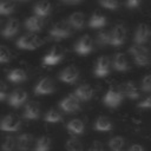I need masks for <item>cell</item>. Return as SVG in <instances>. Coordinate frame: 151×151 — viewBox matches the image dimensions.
Instances as JSON below:
<instances>
[{
    "label": "cell",
    "instance_id": "15",
    "mask_svg": "<svg viewBox=\"0 0 151 151\" xmlns=\"http://www.w3.org/2000/svg\"><path fill=\"white\" fill-rule=\"evenodd\" d=\"M42 27H44V18H41V17H38L34 14L32 17H28L25 20V28L28 32L35 33V32L41 31Z\"/></svg>",
    "mask_w": 151,
    "mask_h": 151
},
{
    "label": "cell",
    "instance_id": "17",
    "mask_svg": "<svg viewBox=\"0 0 151 151\" xmlns=\"http://www.w3.org/2000/svg\"><path fill=\"white\" fill-rule=\"evenodd\" d=\"M94 94V90L91 85L88 84H83L79 85L76 91H74V96L80 100V101H87L90 100Z\"/></svg>",
    "mask_w": 151,
    "mask_h": 151
},
{
    "label": "cell",
    "instance_id": "35",
    "mask_svg": "<svg viewBox=\"0 0 151 151\" xmlns=\"http://www.w3.org/2000/svg\"><path fill=\"white\" fill-rule=\"evenodd\" d=\"M101 7L107 8L110 11H116L119 7V0H98Z\"/></svg>",
    "mask_w": 151,
    "mask_h": 151
},
{
    "label": "cell",
    "instance_id": "9",
    "mask_svg": "<svg viewBox=\"0 0 151 151\" xmlns=\"http://www.w3.org/2000/svg\"><path fill=\"white\" fill-rule=\"evenodd\" d=\"M64 57V52L60 47L53 46L42 58V65L44 66H54L61 61Z\"/></svg>",
    "mask_w": 151,
    "mask_h": 151
},
{
    "label": "cell",
    "instance_id": "41",
    "mask_svg": "<svg viewBox=\"0 0 151 151\" xmlns=\"http://www.w3.org/2000/svg\"><path fill=\"white\" fill-rule=\"evenodd\" d=\"M142 0H125V5L129 8H137L140 5Z\"/></svg>",
    "mask_w": 151,
    "mask_h": 151
},
{
    "label": "cell",
    "instance_id": "16",
    "mask_svg": "<svg viewBox=\"0 0 151 151\" xmlns=\"http://www.w3.org/2000/svg\"><path fill=\"white\" fill-rule=\"evenodd\" d=\"M19 28H20V22H19V20L15 19V18H11V19L6 22V25H5V27H4L2 32H1V35H2L4 38H6V39L13 38V37L19 32Z\"/></svg>",
    "mask_w": 151,
    "mask_h": 151
},
{
    "label": "cell",
    "instance_id": "21",
    "mask_svg": "<svg viewBox=\"0 0 151 151\" xmlns=\"http://www.w3.org/2000/svg\"><path fill=\"white\" fill-rule=\"evenodd\" d=\"M67 22L73 29H81L85 25V15L81 12H74L67 18Z\"/></svg>",
    "mask_w": 151,
    "mask_h": 151
},
{
    "label": "cell",
    "instance_id": "31",
    "mask_svg": "<svg viewBox=\"0 0 151 151\" xmlns=\"http://www.w3.org/2000/svg\"><path fill=\"white\" fill-rule=\"evenodd\" d=\"M14 0H0V15H8L14 12Z\"/></svg>",
    "mask_w": 151,
    "mask_h": 151
},
{
    "label": "cell",
    "instance_id": "37",
    "mask_svg": "<svg viewBox=\"0 0 151 151\" xmlns=\"http://www.w3.org/2000/svg\"><path fill=\"white\" fill-rule=\"evenodd\" d=\"M140 88L144 92H151V74H146L143 79H142V84H140Z\"/></svg>",
    "mask_w": 151,
    "mask_h": 151
},
{
    "label": "cell",
    "instance_id": "44",
    "mask_svg": "<svg viewBox=\"0 0 151 151\" xmlns=\"http://www.w3.org/2000/svg\"><path fill=\"white\" fill-rule=\"evenodd\" d=\"M17 1H21V2H26V1H29V0H17Z\"/></svg>",
    "mask_w": 151,
    "mask_h": 151
},
{
    "label": "cell",
    "instance_id": "18",
    "mask_svg": "<svg viewBox=\"0 0 151 151\" xmlns=\"http://www.w3.org/2000/svg\"><path fill=\"white\" fill-rule=\"evenodd\" d=\"M40 116V107L38 105V103L35 101H31L28 104L25 105L24 112H22V117L27 120H34L38 119Z\"/></svg>",
    "mask_w": 151,
    "mask_h": 151
},
{
    "label": "cell",
    "instance_id": "13",
    "mask_svg": "<svg viewBox=\"0 0 151 151\" xmlns=\"http://www.w3.org/2000/svg\"><path fill=\"white\" fill-rule=\"evenodd\" d=\"M78 77H79V70L76 66H73V65L65 67L59 73V80L65 83V84H73V83H76Z\"/></svg>",
    "mask_w": 151,
    "mask_h": 151
},
{
    "label": "cell",
    "instance_id": "26",
    "mask_svg": "<svg viewBox=\"0 0 151 151\" xmlns=\"http://www.w3.org/2000/svg\"><path fill=\"white\" fill-rule=\"evenodd\" d=\"M123 93L124 96H126L129 99H138L139 98V88L137 87V85L133 81H127L124 84V88H123Z\"/></svg>",
    "mask_w": 151,
    "mask_h": 151
},
{
    "label": "cell",
    "instance_id": "1",
    "mask_svg": "<svg viewBox=\"0 0 151 151\" xmlns=\"http://www.w3.org/2000/svg\"><path fill=\"white\" fill-rule=\"evenodd\" d=\"M130 54L133 58V61L136 65L138 66H146L150 63V55H149V50L143 46V45H138L134 44L130 47L129 50Z\"/></svg>",
    "mask_w": 151,
    "mask_h": 151
},
{
    "label": "cell",
    "instance_id": "23",
    "mask_svg": "<svg viewBox=\"0 0 151 151\" xmlns=\"http://www.w3.org/2000/svg\"><path fill=\"white\" fill-rule=\"evenodd\" d=\"M33 136L29 133H22L17 138V149L19 151H28L32 147Z\"/></svg>",
    "mask_w": 151,
    "mask_h": 151
},
{
    "label": "cell",
    "instance_id": "20",
    "mask_svg": "<svg viewBox=\"0 0 151 151\" xmlns=\"http://www.w3.org/2000/svg\"><path fill=\"white\" fill-rule=\"evenodd\" d=\"M94 130L98 132H109L113 129V124L111 119L106 116H99L94 122Z\"/></svg>",
    "mask_w": 151,
    "mask_h": 151
},
{
    "label": "cell",
    "instance_id": "32",
    "mask_svg": "<svg viewBox=\"0 0 151 151\" xmlns=\"http://www.w3.org/2000/svg\"><path fill=\"white\" fill-rule=\"evenodd\" d=\"M1 151H15L17 149V139L12 136L6 137V139L2 142L1 146H0Z\"/></svg>",
    "mask_w": 151,
    "mask_h": 151
},
{
    "label": "cell",
    "instance_id": "19",
    "mask_svg": "<svg viewBox=\"0 0 151 151\" xmlns=\"http://www.w3.org/2000/svg\"><path fill=\"white\" fill-rule=\"evenodd\" d=\"M51 11H52V5L47 0H40L33 6V13L41 18L50 15Z\"/></svg>",
    "mask_w": 151,
    "mask_h": 151
},
{
    "label": "cell",
    "instance_id": "33",
    "mask_svg": "<svg viewBox=\"0 0 151 151\" xmlns=\"http://www.w3.org/2000/svg\"><path fill=\"white\" fill-rule=\"evenodd\" d=\"M97 41L100 46H106V45H110L111 42V31H101L98 33L97 35Z\"/></svg>",
    "mask_w": 151,
    "mask_h": 151
},
{
    "label": "cell",
    "instance_id": "36",
    "mask_svg": "<svg viewBox=\"0 0 151 151\" xmlns=\"http://www.w3.org/2000/svg\"><path fill=\"white\" fill-rule=\"evenodd\" d=\"M9 60H11V52H9V50L6 46L0 45V64L8 63Z\"/></svg>",
    "mask_w": 151,
    "mask_h": 151
},
{
    "label": "cell",
    "instance_id": "27",
    "mask_svg": "<svg viewBox=\"0 0 151 151\" xmlns=\"http://www.w3.org/2000/svg\"><path fill=\"white\" fill-rule=\"evenodd\" d=\"M106 25V17L100 14V13H94L91 15L88 20V26L91 28H101Z\"/></svg>",
    "mask_w": 151,
    "mask_h": 151
},
{
    "label": "cell",
    "instance_id": "30",
    "mask_svg": "<svg viewBox=\"0 0 151 151\" xmlns=\"http://www.w3.org/2000/svg\"><path fill=\"white\" fill-rule=\"evenodd\" d=\"M124 146H125V139L120 136H116L109 140L110 151H123Z\"/></svg>",
    "mask_w": 151,
    "mask_h": 151
},
{
    "label": "cell",
    "instance_id": "25",
    "mask_svg": "<svg viewBox=\"0 0 151 151\" xmlns=\"http://www.w3.org/2000/svg\"><path fill=\"white\" fill-rule=\"evenodd\" d=\"M66 129L70 133L74 134V136H79V134H83L84 131H85V125L83 123L81 119H72L67 123L66 125Z\"/></svg>",
    "mask_w": 151,
    "mask_h": 151
},
{
    "label": "cell",
    "instance_id": "10",
    "mask_svg": "<svg viewBox=\"0 0 151 151\" xmlns=\"http://www.w3.org/2000/svg\"><path fill=\"white\" fill-rule=\"evenodd\" d=\"M93 50V40L90 35H83L74 44V51L80 55H86Z\"/></svg>",
    "mask_w": 151,
    "mask_h": 151
},
{
    "label": "cell",
    "instance_id": "4",
    "mask_svg": "<svg viewBox=\"0 0 151 151\" xmlns=\"http://www.w3.org/2000/svg\"><path fill=\"white\" fill-rule=\"evenodd\" d=\"M123 99H124L123 92L119 91V90H117V88L111 87V88H109V90L106 91V93L104 94V97H103V103H104L105 106H107V107H110V109H116V107H118V106L122 104Z\"/></svg>",
    "mask_w": 151,
    "mask_h": 151
},
{
    "label": "cell",
    "instance_id": "3",
    "mask_svg": "<svg viewBox=\"0 0 151 151\" xmlns=\"http://www.w3.org/2000/svg\"><path fill=\"white\" fill-rule=\"evenodd\" d=\"M72 27L67 21H58L50 29V37L55 40H63L71 35Z\"/></svg>",
    "mask_w": 151,
    "mask_h": 151
},
{
    "label": "cell",
    "instance_id": "14",
    "mask_svg": "<svg viewBox=\"0 0 151 151\" xmlns=\"http://www.w3.org/2000/svg\"><path fill=\"white\" fill-rule=\"evenodd\" d=\"M150 35H151V28H150V26L146 25V24H140L137 27L136 32H134L133 41H134V44L144 45L149 40Z\"/></svg>",
    "mask_w": 151,
    "mask_h": 151
},
{
    "label": "cell",
    "instance_id": "2",
    "mask_svg": "<svg viewBox=\"0 0 151 151\" xmlns=\"http://www.w3.org/2000/svg\"><path fill=\"white\" fill-rule=\"evenodd\" d=\"M41 44H42V40H41L37 34H34V33H32V32L28 33V34L21 35V37L17 40V42H15V45H17L18 48H20V50H27V51L35 50V48H38Z\"/></svg>",
    "mask_w": 151,
    "mask_h": 151
},
{
    "label": "cell",
    "instance_id": "29",
    "mask_svg": "<svg viewBox=\"0 0 151 151\" xmlns=\"http://www.w3.org/2000/svg\"><path fill=\"white\" fill-rule=\"evenodd\" d=\"M44 120L46 123H50V124H55V123H59L63 120V114L60 113L59 110L57 109H51L48 110L45 116H44Z\"/></svg>",
    "mask_w": 151,
    "mask_h": 151
},
{
    "label": "cell",
    "instance_id": "40",
    "mask_svg": "<svg viewBox=\"0 0 151 151\" xmlns=\"http://www.w3.org/2000/svg\"><path fill=\"white\" fill-rule=\"evenodd\" d=\"M87 151H105V150H104L103 144H101L100 142L96 140V142H93V143L91 144V146L88 147V150H87Z\"/></svg>",
    "mask_w": 151,
    "mask_h": 151
},
{
    "label": "cell",
    "instance_id": "39",
    "mask_svg": "<svg viewBox=\"0 0 151 151\" xmlns=\"http://www.w3.org/2000/svg\"><path fill=\"white\" fill-rule=\"evenodd\" d=\"M138 107H140V109H151V94L147 96L146 98H144L138 104Z\"/></svg>",
    "mask_w": 151,
    "mask_h": 151
},
{
    "label": "cell",
    "instance_id": "42",
    "mask_svg": "<svg viewBox=\"0 0 151 151\" xmlns=\"http://www.w3.org/2000/svg\"><path fill=\"white\" fill-rule=\"evenodd\" d=\"M127 151H145V150H144V147H143L142 145H139V144H133Z\"/></svg>",
    "mask_w": 151,
    "mask_h": 151
},
{
    "label": "cell",
    "instance_id": "28",
    "mask_svg": "<svg viewBox=\"0 0 151 151\" xmlns=\"http://www.w3.org/2000/svg\"><path fill=\"white\" fill-rule=\"evenodd\" d=\"M51 145H52L51 138L47 136H42V137L37 139L34 147H33V151H50Z\"/></svg>",
    "mask_w": 151,
    "mask_h": 151
},
{
    "label": "cell",
    "instance_id": "8",
    "mask_svg": "<svg viewBox=\"0 0 151 151\" xmlns=\"http://www.w3.org/2000/svg\"><path fill=\"white\" fill-rule=\"evenodd\" d=\"M126 35H127L126 27L124 25H122V24L116 25L111 29V42H110V45L111 46H114V47L122 46L125 42Z\"/></svg>",
    "mask_w": 151,
    "mask_h": 151
},
{
    "label": "cell",
    "instance_id": "7",
    "mask_svg": "<svg viewBox=\"0 0 151 151\" xmlns=\"http://www.w3.org/2000/svg\"><path fill=\"white\" fill-rule=\"evenodd\" d=\"M111 72V61L110 58L106 55H101L97 59L96 65H94V70L93 73L96 77L98 78H104L106 76H109Z\"/></svg>",
    "mask_w": 151,
    "mask_h": 151
},
{
    "label": "cell",
    "instance_id": "12",
    "mask_svg": "<svg viewBox=\"0 0 151 151\" xmlns=\"http://www.w3.org/2000/svg\"><path fill=\"white\" fill-rule=\"evenodd\" d=\"M27 100V92L24 90H14L8 97H7V103L12 107H20L22 106Z\"/></svg>",
    "mask_w": 151,
    "mask_h": 151
},
{
    "label": "cell",
    "instance_id": "5",
    "mask_svg": "<svg viewBox=\"0 0 151 151\" xmlns=\"http://www.w3.org/2000/svg\"><path fill=\"white\" fill-rule=\"evenodd\" d=\"M21 127V120L13 114H7L0 120V130L4 132H17Z\"/></svg>",
    "mask_w": 151,
    "mask_h": 151
},
{
    "label": "cell",
    "instance_id": "43",
    "mask_svg": "<svg viewBox=\"0 0 151 151\" xmlns=\"http://www.w3.org/2000/svg\"><path fill=\"white\" fill-rule=\"evenodd\" d=\"M83 0H61V2L64 4H67V5H77V4H80Z\"/></svg>",
    "mask_w": 151,
    "mask_h": 151
},
{
    "label": "cell",
    "instance_id": "6",
    "mask_svg": "<svg viewBox=\"0 0 151 151\" xmlns=\"http://www.w3.org/2000/svg\"><path fill=\"white\" fill-rule=\"evenodd\" d=\"M59 109L65 113H73L80 109V100L73 94H68L59 101Z\"/></svg>",
    "mask_w": 151,
    "mask_h": 151
},
{
    "label": "cell",
    "instance_id": "38",
    "mask_svg": "<svg viewBox=\"0 0 151 151\" xmlns=\"http://www.w3.org/2000/svg\"><path fill=\"white\" fill-rule=\"evenodd\" d=\"M8 93H7V85L0 80V101H4L5 99H7Z\"/></svg>",
    "mask_w": 151,
    "mask_h": 151
},
{
    "label": "cell",
    "instance_id": "24",
    "mask_svg": "<svg viewBox=\"0 0 151 151\" xmlns=\"http://www.w3.org/2000/svg\"><path fill=\"white\" fill-rule=\"evenodd\" d=\"M7 79L11 83L19 84V83H22L27 79V73L22 68H13L7 73Z\"/></svg>",
    "mask_w": 151,
    "mask_h": 151
},
{
    "label": "cell",
    "instance_id": "22",
    "mask_svg": "<svg viewBox=\"0 0 151 151\" xmlns=\"http://www.w3.org/2000/svg\"><path fill=\"white\" fill-rule=\"evenodd\" d=\"M112 66L116 71L118 72H125L130 68L129 66V61L125 57L124 53H117L113 58V61H112Z\"/></svg>",
    "mask_w": 151,
    "mask_h": 151
},
{
    "label": "cell",
    "instance_id": "34",
    "mask_svg": "<svg viewBox=\"0 0 151 151\" xmlns=\"http://www.w3.org/2000/svg\"><path fill=\"white\" fill-rule=\"evenodd\" d=\"M66 150L67 151H84L80 140L77 139V138H74V137L73 138H70L66 142Z\"/></svg>",
    "mask_w": 151,
    "mask_h": 151
},
{
    "label": "cell",
    "instance_id": "11",
    "mask_svg": "<svg viewBox=\"0 0 151 151\" xmlns=\"http://www.w3.org/2000/svg\"><path fill=\"white\" fill-rule=\"evenodd\" d=\"M53 91H54V83L51 78H47V77L40 79L34 87V94L37 96L51 94Z\"/></svg>",
    "mask_w": 151,
    "mask_h": 151
}]
</instances>
